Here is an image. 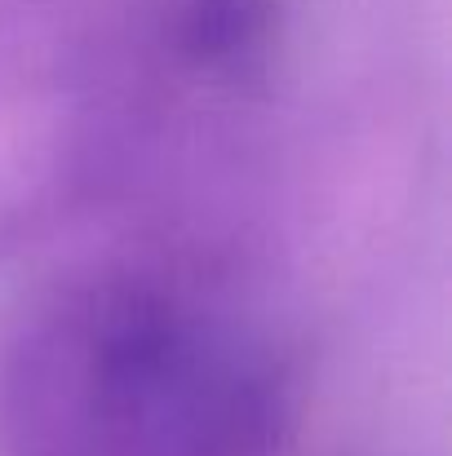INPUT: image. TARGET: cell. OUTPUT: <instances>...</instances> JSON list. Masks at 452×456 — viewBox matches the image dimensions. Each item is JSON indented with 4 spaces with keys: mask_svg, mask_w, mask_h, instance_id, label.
Here are the masks:
<instances>
[{
    "mask_svg": "<svg viewBox=\"0 0 452 456\" xmlns=\"http://www.w3.org/2000/svg\"><path fill=\"white\" fill-rule=\"evenodd\" d=\"M4 408L13 456H280L293 399L240 314L120 275L27 337Z\"/></svg>",
    "mask_w": 452,
    "mask_h": 456,
    "instance_id": "1",
    "label": "cell"
},
{
    "mask_svg": "<svg viewBox=\"0 0 452 456\" xmlns=\"http://www.w3.org/2000/svg\"><path fill=\"white\" fill-rule=\"evenodd\" d=\"M177 40L195 71L222 80L253 76L275 45V0H186Z\"/></svg>",
    "mask_w": 452,
    "mask_h": 456,
    "instance_id": "2",
    "label": "cell"
}]
</instances>
